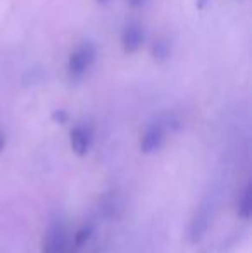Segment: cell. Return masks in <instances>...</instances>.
Wrapping results in <instances>:
<instances>
[{
  "label": "cell",
  "mask_w": 252,
  "mask_h": 253,
  "mask_svg": "<svg viewBox=\"0 0 252 253\" xmlns=\"http://www.w3.org/2000/svg\"><path fill=\"white\" fill-rule=\"evenodd\" d=\"M52 119L59 124H64L67 121V112H64V110H55V112L52 114Z\"/></svg>",
  "instance_id": "cell-10"
},
{
  "label": "cell",
  "mask_w": 252,
  "mask_h": 253,
  "mask_svg": "<svg viewBox=\"0 0 252 253\" xmlns=\"http://www.w3.org/2000/svg\"><path fill=\"white\" fill-rule=\"evenodd\" d=\"M95 2H97V3H107L109 0H95Z\"/></svg>",
  "instance_id": "cell-13"
},
{
  "label": "cell",
  "mask_w": 252,
  "mask_h": 253,
  "mask_svg": "<svg viewBox=\"0 0 252 253\" xmlns=\"http://www.w3.org/2000/svg\"><path fill=\"white\" fill-rule=\"evenodd\" d=\"M66 253H71V252H66Z\"/></svg>",
  "instance_id": "cell-14"
},
{
  "label": "cell",
  "mask_w": 252,
  "mask_h": 253,
  "mask_svg": "<svg viewBox=\"0 0 252 253\" xmlns=\"http://www.w3.org/2000/svg\"><path fill=\"white\" fill-rule=\"evenodd\" d=\"M237 213L242 219H251L252 215V184L249 183L244 190V195L239 202V207H237Z\"/></svg>",
  "instance_id": "cell-7"
},
{
  "label": "cell",
  "mask_w": 252,
  "mask_h": 253,
  "mask_svg": "<svg viewBox=\"0 0 252 253\" xmlns=\"http://www.w3.org/2000/svg\"><path fill=\"white\" fill-rule=\"evenodd\" d=\"M69 141L71 148L76 155L85 157L90 150L92 143H94V131L87 124H81V126H74L69 133Z\"/></svg>",
  "instance_id": "cell-5"
},
{
  "label": "cell",
  "mask_w": 252,
  "mask_h": 253,
  "mask_svg": "<svg viewBox=\"0 0 252 253\" xmlns=\"http://www.w3.org/2000/svg\"><path fill=\"white\" fill-rule=\"evenodd\" d=\"M92 234H94V226H83L76 233V236H74V247L81 248L85 243H87L88 240H90Z\"/></svg>",
  "instance_id": "cell-9"
},
{
  "label": "cell",
  "mask_w": 252,
  "mask_h": 253,
  "mask_svg": "<svg viewBox=\"0 0 252 253\" xmlns=\"http://www.w3.org/2000/svg\"><path fill=\"white\" fill-rule=\"evenodd\" d=\"M164 136H166V129L161 123H154L145 129L144 136L140 141V150L144 153H154L164 143Z\"/></svg>",
  "instance_id": "cell-6"
},
{
  "label": "cell",
  "mask_w": 252,
  "mask_h": 253,
  "mask_svg": "<svg viewBox=\"0 0 252 253\" xmlns=\"http://www.w3.org/2000/svg\"><path fill=\"white\" fill-rule=\"evenodd\" d=\"M152 55H154L155 60L162 62V60H168L169 55H171V45H169L168 40H157L154 45H152Z\"/></svg>",
  "instance_id": "cell-8"
},
{
  "label": "cell",
  "mask_w": 252,
  "mask_h": 253,
  "mask_svg": "<svg viewBox=\"0 0 252 253\" xmlns=\"http://www.w3.org/2000/svg\"><path fill=\"white\" fill-rule=\"evenodd\" d=\"M67 252V236L64 224L61 220H55L49 227L47 234L42 241V253H66Z\"/></svg>",
  "instance_id": "cell-2"
},
{
  "label": "cell",
  "mask_w": 252,
  "mask_h": 253,
  "mask_svg": "<svg viewBox=\"0 0 252 253\" xmlns=\"http://www.w3.org/2000/svg\"><path fill=\"white\" fill-rule=\"evenodd\" d=\"M3 148H5V136H3V134L0 133V152H2Z\"/></svg>",
  "instance_id": "cell-12"
},
{
  "label": "cell",
  "mask_w": 252,
  "mask_h": 253,
  "mask_svg": "<svg viewBox=\"0 0 252 253\" xmlns=\"http://www.w3.org/2000/svg\"><path fill=\"white\" fill-rule=\"evenodd\" d=\"M145 40V31L144 26L137 21H130L125 24L121 31V47L125 53H135L140 50L142 43Z\"/></svg>",
  "instance_id": "cell-4"
},
{
  "label": "cell",
  "mask_w": 252,
  "mask_h": 253,
  "mask_svg": "<svg viewBox=\"0 0 252 253\" xmlns=\"http://www.w3.org/2000/svg\"><path fill=\"white\" fill-rule=\"evenodd\" d=\"M212 217V209L209 205V202L202 203L201 209L197 210V213L194 215L189 227V241L190 243H199L202 238L205 236L209 229V222H211Z\"/></svg>",
  "instance_id": "cell-3"
},
{
  "label": "cell",
  "mask_w": 252,
  "mask_h": 253,
  "mask_svg": "<svg viewBox=\"0 0 252 253\" xmlns=\"http://www.w3.org/2000/svg\"><path fill=\"white\" fill-rule=\"evenodd\" d=\"M97 59V47L92 42L80 43L67 59V73L71 80H80L87 74V71L92 67V64Z\"/></svg>",
  "instance_id": "cell-1"
},
{
  "label": "cell",
  "mask_w": 252,
  "mask_h": 253,
  "mask_svg": "<svg viewBox=\"0 0 252 253\" xmlns=\"http://www.w3.org/2000/svg\"><path fill=\"white\" fill-rule=\"evenodd\" d=\"M126 2H128V5L133 7V9H142V7L147 5L149 0H126Z\"/></svg>",
  "instance_id": "cell-11"
}]
</instances>
